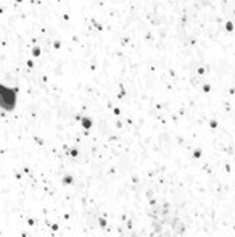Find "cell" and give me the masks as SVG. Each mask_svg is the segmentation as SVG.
Returning a JSON list of instances; mask_svg holds the SVG:
<instances>
[{
	"mask_svg": "<svg viewBox=\"0 0 235 237\" xmlns=\"http://www.w3.org/2000/svg\"><path fill=\"white\" fill-rule=\"evenodd\" d=\"M16 105V89L0 84V107L3 110H13Z\"/></svg>",
	"mask_w": 235,
	"mask_h": 237,
	"instance_id": "1",
	"label": "cell"
}]
</instances>
